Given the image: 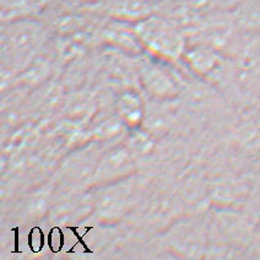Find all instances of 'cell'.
I'll use <instances>...</instances> for the list:
<instances>
[{
	"instance_id": "cell-1",
	"label": "cell",
	"mask_w": 260,
	"mask_h": 260,
	"mask_svg": "<svg viewBox=\"0 0 260 260\" xmlns=\"http://www.w3.org/2000/svg\"><path fill=\"white\" fill-rule=\"evenodd\" d=\"M70 230H72V231L74 232V235L76 236V238H78V243H81L82 246H84V248H85V252L86 253H92V250H90L88 249V247L86 246V244H85V242L82 241V236H80L79 233H78V231H76V227H70Z\"/></svg>"
}]
</instances>
